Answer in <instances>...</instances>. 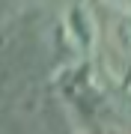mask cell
<instances>
[{
    "instance_id": "1",
    "label": "cell",
    "mask_w": 131,
    "mask_h": 134,
    "mask_svg": "<svg viewBox=\"0 0 131 134\" xmlns=\"http://www.w3.org/2000/svg\"><path fill=\"white\" fill-rule=\"evenodd\" d=\"M110 3H119L125 12H131V0H110Z\"/></svg>"
}]
</instances>
